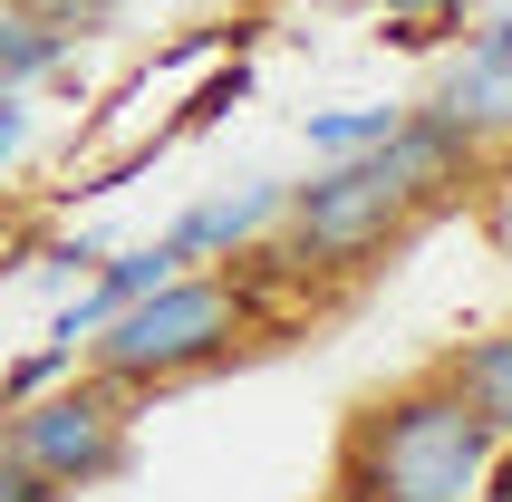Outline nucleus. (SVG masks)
I'll return each instance as SVG.
<instances>
[{
  "instance_id": "f257e3e1",
  "label": "nucleus",
  "mask_w": 512,
  "mask_h": 502,
  "mask_svg": "<svg viewBox=\"0 0 512 502\" xmlns=\"http://www.w3.org/2000/svg\"><path fill=\"white\" fill-rule=\"evenodd\" d=\"M464 165V126H387L377 145H358L339 174H319L310 194L290 203V223H300V251H319V261H348V251H377L387 232L416 213V203L445 194V174Z\"/></svg>"
},
{
  "instance_id": "f03ea898",
  "label": "nucleus",
  "mask_w": 512,
  "mask_h": 502,
  "mask_svg": "<svg viewBox=\"0 0 512 502\" xmlns=\"http://www.w3.org/2000/svg\"><path fill=\"white\" fill-rule=\"evenodd\" d=\"M484 474V406L474 396H406L368 425V493L377 502H464Z\"/></svg>"
},
{
  "instance_id": "7ed1b4c3",
  "label": "nucleus",
  "mask_w": 512,
  "mask_h": 502,
  "mask_svg": "<svg viewBox=\"0 0 512 502\" xmlns=\"http://www.w3.org/2000/svg\"><path fill=\"white\" fill-rule=\"evenodd\" d=\"M232 329V280H155V300H126L97 338L107 377H174V367L213 358V338Z\"/></svg>"
},
{
  "instance_id": "20e7f679",
  "label": "nucleus",
  "mask_w": 512,
  "mask_h": 502,
  "mask_svg": "<svg viewBox=\"0 0 512 502\" xmlns=\"http://www.w3.org/2000/svg\"><path fill=\"white\" fill-rule=\"evenodd\" d=\"M116 396H49V406H29L20 425H10V454H20L39 483H87V474H107L116 464Z\"/></svg>"
},
{
  "instance_id": "39448f33",
  "label": "nucleus",
  "mask_w": 512,
  "mask_h": 502,
  "mask_svg": "<svg viewBox=\"0 0 512 502\" xmlns=\"http://www.w3.org/2000/svg\"><path fill=\"white\" fill-rule=\"evenodd\" d=\"M281 184H252V194H232V203H203V213H184V223L165 232L174 251H184V261H194V251H213V242H242V232H261L271 223V213H281Z\"/></svg>"
},
{
  "instance_id": "423d86ee",
  "label": "nucleus",
  "mask_w": 512,
  "mask_h": 502,
  "mask_svg": "<svg viewBox=\"0 0 512 502\" xmlns=\"http://www.w3.org/2000/svg\"><path fill=\"white\" fill-rule=\"evenodd\" d=\"M397 126V107H339V116H310V145L319 155H358V145H377Z\"/></svg>"
},
{
  "instance_id": "0eeeda50",
  "label": "nucleus",
  "mask_w": 512,
  "mask_h": 502,
  "mask_svg": "<svg viewBox=\"0 0 512 502\" xmlns=\"http://www.w3.org/2000/svg\"><path fill=\"white\" fill-rule=\"evenodd\" d=\"M464 396H474L484 416H512V338H493V348L464 358Z\"/></svg>"
},
{
  "instance_id": "6e6552de",
  "label": "nucleus",
  "mask_w": 512,
  "mask_h": 502,
  "mask_svg": "<svg viewBox=\"0 0 512 502\" xmlns=\"http://www.w3.org/2000/svg\"><path fill=\"white\" fill-rule=\"evenodd\" d=\"M242 97H252V68L232 58L223 78H203V97H194V107H184V126H213V116H223V107H242Z\"/></svg>"
},
{
  "instance_id": "1a4fd4ad",
  "label": "nucleus",
  "mask_w": 512,
  "mask_h": 502,
  "mask_svg": "<svg viewBox=\"0 0 512 502\" xmlns=\"http://www.w3.org/2000/svg\"><path fill=\"white\" fill-rule=\"evenodd\" d=\"M20 145H29V107H0V165H10Z\"/></svg>"
},
{
  "instance_id": "9d476101",
  "label": "nucleus",
  "mask_w": 512,
  "mask_h": 502,
  "mask_svg": "<svg viewBox=\"0 0 512 502\" xmlns=\"http://www.w3.org/2000/svg\"><path fill=\"white\" fill-rule=\"evenodd\" d=\"M484 58H493V68H512V20H503V29L484 39Z\"/></svg>"
},
{
  "instance_id": "9b49d317",
  "label": "nucleus",
  "mask_w": 512,
  "mask_h": 502,
  "mask_svg": "<svg viewBox=\"0 0 512 502\" xmlns=\"http://www.w3.org/2000/svg\"><path fill=\"white\" fill-rule=\"evenodd\" d=\"M493 502H512V454H503V464H493Z\"/></svg>"
}]
</instances>
